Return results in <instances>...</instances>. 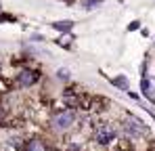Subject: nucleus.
I'll return each mask as SVG.
<instances>
[{
    "mask_svg": "<svg viewBox=\"0 0 155 151\" xmlns=\"http://www.w3.org/2000/svg\"><path fill=\"white\" fill-rule=\"evenodd\" d=\"M115 136H117V130H115L113 126H109V124H101V126L94 128V141H97L101 147L111 145V143L115 141Z\"/></svg>",
    "mask_w": 155,
    "mask_h": 151,
    "instance_id": "1",
    "label": "nucleus"
},
{
    "mask_svg": "<svg viewBox=\"0 0 155 151\" xmlns=\"http://www.w3.org/2000/svg\"><path fill=\"white\" fill-rule=\"evenodd\" d=\"M76 122V113L71 111V109H67V111H61V113H57L54 118H52V130H57V132H65V130H69L71 124Z\"/></svg>",
    "mask_w": 155,
    "mask_h": 151,
    "instance_id": "2",
    "label": "nucleus"
},
{
    "mask_svg": "<svg viewBox=\"0 0 155 151\" xmlns=\"http://www.w3.org/2000/svg\"><path fill=\"white\" fill-rule=\"evenodd\" d=\"M36 82H38V72H34V69H23L17 76V84L19 86H31Z\"/></svg>",
    "mask_w": 155,
    "mask_h": 151,
    "instance_id": "3",
    "label": "nucleus"
},
{
    "mask_svg": "<svg viewBox=\"0 0 155 151\" xmlns=\"http://www.w3.org/2000/svg\"><path fill=\"white\" fill-rule=\"evenodd\" d=\"M23 151H48V147H46L44 141H40V139H31V141H27V143H25V149H23Z\"/></svg>",
    "mask_w": 155,
    "mask_h": 151,
    "instance_id": "4",
    "label": "nucleus"
},
{
    "mask_svg": "<svg viewBox=\"0 0 155 151\" xmlns=\"http://www.w3.org/2000/svg\"><path fill=\"white\" fill-rule=\"evenodd\" d=\"M140 88H143V92L149 97V99H153V86H151V80L149 78H143V82H140Z\"/></svg>",
    "mask_w": 155,
    "mask_h": 151,
    "instance_id": "5",
    "label": "nucleus"
},
{
    "mask_svg": "<svg viewBox=\"0 0 155 151\" xmlns=\"http://www.w3.org/2000/svg\"><path fill=\"white\" fill-rule=\"evenodd\" d=\"M52 27H54L57 32H65V34H67V32L74 27V21H54Z\"/></svg>",
    "mask_w": 155,
    "mask_h": 151,
    "instance_id": "6",
    "label": "nucleus"
},
{
    "mask_svg": "<svg viewBox=\"0 0 155 151\" xmlns=\"http://www.w3.org/2000/svg\"><path fill=\"white\" fill-rule=\"evenodd\" d=\"M109 82H111L113 86H117V88H128V82H126V80L122 78V76H120V78H111Z\"/></svg>",
    "mask_w": 155,
    "mask_h": 151,
    "instance_id": "7",
    "label": "nucleus"
},
{
    "mask_svg": "<svg viewBox=\"0 0 155 151\" xmlns=\"http://www.w3.org/2000/svg\"><path fill=\"white\" fill-rule=\"evenodd\" d=\"M99 2H101V0H84V6H86V8H92V6H97Z\"/></svg>",
    "mask_w": 155,
    "mask_h": 151,
    "instance_id": "8",
    "label": "nucleus"
},
{
    "mask_svg": "<svg viewBox=\"0 0 155 151\" xmlns=\"http://www.w3.org/2000/svg\"><path fill=\"white\" fill-rule=\"evenodd\" d=\"M57 76H59L61 80H67V76H69V72H67V69H59V72H57Z\"/></svg>",
    "mask_w": 155,
    "mask_h": 151,
    "instance_id": "9",
    "label": "nucleus"
},
{
    "mask_svg": "<svg viewBox=\"0 0 155 151\" xmlns=\"http://www.w3.org/2000/svg\"><path fill=\"white\" fill-rule=\"evenodd\" d=\"M0 90H6V84H4L2 80H0Z\"/></svg>",
    "mask_w": 155,
    "mask_h": 151,
    "instance_id": "10",
    "label": "nucleus"
},
{
    "mask_svg": "<svg viewBox=\"0 0 155 151\" xmlns=\"http://www.w3.org/2000/svg\"><path fill=\"white\" fill-rule=\"evenodd\" d=\"M65 2H74V0H65Z\"/></svg>",
    "mask_w": 155,
    "mask_h": 151,
    "instance_id": "11",
    "label": "nucleus"
}]
</instances>
